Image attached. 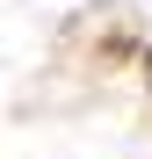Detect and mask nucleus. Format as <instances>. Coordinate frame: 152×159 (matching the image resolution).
I'll return each mask as SVG.
<instances>
[{"mask_svg":"<svg viewBox=\"0 0 152 159\" xmlns=\"http://www.w3.org/2000/svg\"><path fill=\"white\" fill-rule=\"evenodd\" d=\"M145 72H152V51H145Z\"/></svg>","mask_w":152,"mask_h":159,"instance_id":"obj_1","label":"nucleus"}]
</instances>
